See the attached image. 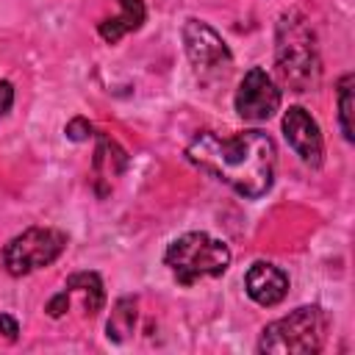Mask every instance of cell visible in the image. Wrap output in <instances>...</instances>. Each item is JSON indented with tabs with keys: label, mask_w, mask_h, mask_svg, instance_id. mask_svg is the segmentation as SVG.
<instances>
[{
	"label": "cell",
	"mask_w": 355,
	"mask_h": 355,
	"mask_svg": "<svg viewBox=\"0 0 355 355\" xmlns=\"http://www.w3.org/2000/svg\"><path fill=\"white\" fill-rule=\"evenodd\" d=\"M186 158L241 197L255 200L272 189L277 150L263 130H241L230 139L205 130L191 139Z\"/></svg>",
	"instance_id": "6da1fadb"
},
{
	"label": "cell",
	"mask_w": 355,
	"mask_h": 355,
	"mask_svg": "<svg viewBox=\"0 0 355 355\" xmlns=\"http://www.w3.org/2000/svg\"><path fill=\"white\" fill-rule=\"evenodd\" d=\"M275 64H277V75L291 92H308L319 80V55L313 44V31L300 11H288L277 22Z\"/></svg>",
	"instance_id": "7a4b0ae2"
},
{
	"label": "cell",
	"mask_w": 355,
	"mask_h": 355,
	"mask_svg": "<svg viewBox=\"0 0 355 355\" xmlns=\"http://www.w3.org/2000/svg\"><path fill=\"white\" fill-rule=\"evenodd\" d=\"M164 263L172 269L180 286H191L200 277H219L230 266V250L225 241L208 233H183L166 247Z\"/></svg>",
	"instance_id": "3957f363"
},
{
	"label": "cell",
	"mask_w": 355,
	"mask_h": 355,
	"mask_svg": "<svg viewBox=\"0 0 355 355\" xmlns=\"http://www.w3.org/2000/svg\"><path fill=\"white\" fill-rule=\"evenodd\" d=\"M324 327L327 319L322 308L316 305H302L291 311L288 316L272 322L263 327L258 352H272V355H311L322 349L324 341Z\"/></svg>",
	"instance_id": "277c9868"
},
{
	"label": "cell",
	"mask_w": 355,
	"mask_h": 355,
	"mask_svg": "<svg viewBox=\"0 0 355 355\" xmlns=\"http://www.w3.org/2000/svg\"><path fill=\"white\" fill-rule=\"evenodd\" d=\"M67 247V236L55 227H28L3 247V266L8 275L22 277L33 269L50 266Z\"/></svg>",
	"instance_id": "5b68a950"
},
{
	"label": "cell",
	"mask_w": 355,
	"mask_h": 355,
	"mask_svg": "<svg viewBox=\"0 0 355 355\" xmlns=\"http://www.w3.org/2000/svg\"><path fill=\"white\" fill-rule=\"evenodd\" d=\"M280 105V89L266 75V69L252 67L236 92V114L247 122H263L269 119Z\"/></svg>",
	"instance_id": "8992f818"
},
{
	"label": "cell",
	"mask_w": 355,
	"mask_h": 355,
	"mask_svg": "<svg viewBox=\"0 0 355 355\" xmlns=\"http://www.w3.org/2000/svg\"><path fill=\"white\" fill-rule=\"evenodd\" d=\"M183 47L189 61L197 69H219L225 64H230V50L222 42V36L200 19H186L183 25Z\"/></svg>",
	"instance_id": "52a82bcc"
},
{
	"label": "cell",
	"mask_w": 355,
	"mask_h": 355,
	"mask_svg": "<svg viewBox=\"0 0 355 355\" xmlns=\"http://www.w3.org/2000/svg\"><path fill=\"white\" fill-rule=\"evenodd\" d=\"M283 136L308 166H322V155H324L322 133L316 119L302 105H291L283 114Z\"/></svg>",
	"instance_id": "ba28073f"
},
{
	"label": "cell",
	"mask_w": 355,
	"mask_h": 355,
	"mask_svg": "<svg viewBox=\"0 0 355 355\" xmlns=\"http://www.w3.org/2000/svg\"><path fill=\"white\" fill-rule=\"evenodd\" d=\"M244 288H247L252 302H258L263 308H272L288 294V277L280 266L258 261V263L250 266V272L244 277Z\"/></svg>",
	"instance_id": "9c48e42d"
},
{
	"label": "cell",
	"mask_w": 355,
	"mask_h": 355,
	"mask_svg": "<svg viewBox=\"0 0 355 355\" xmlns=\"http://www.w3.org/2000/svg\"><path fill=\"white\" fill-rule=\"evenodd\" d=\"M144 22V3L141 0H119V14L111 17V19H103L100 22V36L105 42H119L125 33L130 31H139Z\"/></svg>",
	"instance_id": "30bf717a"
},
{
	"label": "cell",
	"mask_w": 355,
	"mask_h": 355,
	"mask_svg": "<svg viewBox=\"0 0 355 355\" xmlns=\"http://www.w3.org/2000/svg\"><path fill=\"white\" fill-rule=\"evenodd\" d=\"M69 294H80L83 297V305H86V313L94 316L103 311V302H105V291H103V280L97 272H75L67 277V286H64Z\"/></svg>",
	"instance_id": "8fae6325"
},
{
	"label": "cell",
	"mask_w": 355,
	"mask_h": 355,
	"mask_svg": "<svg viewBox=\"0 0 355 355\" xmlns=\"http://www.w3.org/2000/svg\"><path fill=\"white\" fill-rule=\"evenodd\" d=\"M133 327H136V300L133 297H122V300L114 302V311H111V316L105 322V333H108L111 341L122 344L133 333Z\"/></svg>",
	"instance_id": "7c38bea8"
},
{
	"label": "cell",
	"mask_w": 355,
	"mask_h": 355,
	"mask_svg": "<svg viewBox=\"0 0 355 355\" xmlns=\"http://www.w3.org/2000/svg\"><path fill=\"white\" fill-rule=\"evenodd\" d=\"M128 166V155L125 150L108 139V136H100V144H97V153H94V169L100 178H116L122 175Z\"/></svg>",
	"instance_id": "4fadbf2b"
},
{
	"label": "cell",
	"mask_w": 355,
	"mask_h": 355,
	"mask_svg": "<svg viewBox=\"0 0 355 355\" xmlns=\"http://www.w3.org/2000/svg\"><path fill=\"white\" fill-rule=\"evenodd\" d=\"M338 122H341V133L347 141L355 139V128H352V75H344L338 80Z\"/></svg>",
	"instance_id": "5bb4252c"
},
{
	"label": "cell",
	"mask_w": 355,
	"mask_h": 355,
	"mask_svg": "<svg viewBox=\"0 0 355 355\" xmlns=\"http://www.w3.org/2000/svg\"><path fill=\"white\" fill-rule=\"evenodd\" d=\"M64 133H67V139H72V141H86V139L92 136V125H89L83 116H75V119L67 122Z\"/></svg>",
	"instance_id": "9a60e30c"
},
{
	"label": "cell",
	"mask_w": 355,
	"mask_h": 355,
	"mask_svg": "<svg viewBox=\"0 0 355 355\" xmlns=\"http://www.w3.org/2000/svg\"><path fill=\"white\" fill-rule=\"evenodd\" d=\"M69 308V291L64 288L61 294H55L50 302H47V313L53 316V319H58V316H64V311Z\"/></svg>",
	"instance_id": "2e32d148"
},
{
	"label": "cell",
	"mask_w": 355,
	"mask_h": 355,
	"mask_svg": "<svg viewBox=\"0 0 355 355\" xmlns=\"http://www.w3.org/2000/svg\"><path fill=\"white\" fill-rule=\"evenodd\" d=\"M11 103H14V86L8 80H0V116L11 111Z\"/></svg>",
	"instance_id": "e0dca14e"
},
{
	"label": "cell",
	"mask_w": 355,
	"mask_h": 355,
	"mask_svg": "<svg viewBox=\"0 0 355 355\" xmlns=\"http://www.w3.org/2000/svg\"><path fill=\"white\" fill-rule=\"evenodd\" d=\"M0 333L6 336V338H17V333H19V324H17V319L14 316H8V313H0Z\"/></svg>",
	"instance_id": "ac0fdd59"
}]
</instances>
